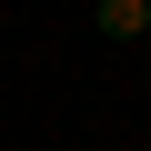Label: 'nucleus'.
<instances>
[{
  "instance_id": "f257e3e1",
  "label": "nucleus",
  "mask_w": 151,
  "mask_h": 151,
  "mask_svg": "<svg viewBox=\"0 0 151 151\" xmlns=\"http://www.w3.org/2000/svg\"><path fill=\"white\" fill-rule=\"evenodd\" d=\"M101 40H151V0H101Z\"/></svg>"
}]
</instances>
